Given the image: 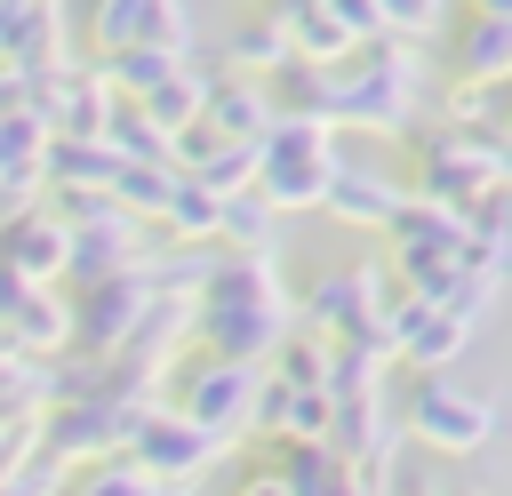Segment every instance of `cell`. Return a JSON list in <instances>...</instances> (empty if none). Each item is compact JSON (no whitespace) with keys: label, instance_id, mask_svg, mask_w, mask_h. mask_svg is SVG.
<instances>
[{"label":"cell","instance_id":"obj_2","mask_svg":"<svg viewBox=\"0 0 512 496\" xmlns=\"http://www.w3.org/2000/svg\"><path fill=\"white\" fill-rule=\"evenodd\" d=\"M328 184H336L328 120H296V112H280V120L256 136V192L288 216V208H320Z\"/></svg>","mask_w":512,"mask_h":496},{"label":"cell","instance_id":"obj_3","mask_svg":"<svg viewBox=\"0 0 512 496\" xmlns=\"http://www.w3.org/2000/svg\"><path fill=\"white\" fill-rule=\"evenodd\" d=\"M416 88H424V64L408 48H360V64L336 72V120H352V128H408Z\"/></svg>","mask_w":512,"mask_h":496},{"label":"cell","instance_id":"obj_19","mask_svg":"<svg viewBox=\"0 0 512 496\" xmlns=\"http://www.w3.org/2000/svg\"><path fill=\"white\" fill-rule=\"evenodd\" d=\"M504 184H512V136H504Z\"/></svg>","mask_w":512,"mask_h":496},{"label":"cell","instance_id":"obj_14","mask_svg":"<svg viewBox=\"0 0 512 496\" xmlns=\"http://www.w3.org/2000/svg\"><path fill=\"white\" fill-rule=\"evenodd\" d=\"M288 56H296V40H288L280 8H272L264 24H240V40H232V64H240V72H280Z\"/></svg>","mask_w":512,"mask_h":496},{"label":"cell","instance_id":"obj_9","mask_svg":"<svg viewBox=\"0 0 512 496\" xmlns=\"http://www.w3.org/2000/svg\"><path fill=\"white\" fill-rule=\"evenodd\" d=\"M96 32H104V48H184V8L176 0H104Z\"/></svg>","mask_w":512,"mask_h":496},{"label":"cell","instance_id":"obj_7","mask_svg":"<svg viewBox=\"0 0 512 496\" xmlns=\"http://www.w3.org/2000/svg\"><path fill=\"white\" fill-rule=\"evenodd\" d=\"M216 448H224V440H216L208 424H192L184 408H168V416H160V408H144V416H136V432H128V456H136L152 480H200Z\"/></svg>","mask_w":512,"mask_h":496},{"label":"cell","instance_id":"obj_13","mask_svg":"<svg viewBox=\"0 0 512 496\" xmlns=\"http://www.w3.org/2000/svg\"><path fill=\"white\" fill-rule=\"evenodd\" d=\"M160 224H168V232H184V240H208V232L224 224V192H208L200 176H176V192H168Z\"/></svg>","mask_w":512,"mask_h":496},{"label":"cell","instance_id":"obj_15","mask_svg":"<svg viewBox=\"0 0 512 496\" xmlns=\"http://www.w3.org/2000/svg\"><path fill=\"white\" fill-rule=\"evenodd\" d=\"M272 216H280V208L248 184V192H224V224H216V232H224L232 248H272Z\"/></svg>","mask_w":512,"mask_h":496},{"label":"cell","instance_id":"obj_4","mask_svg":"<svg viewBox=\"0 0 512 496\" xmlns=\"http://www.w3.org/2000/svg\"><path fill=\"white\" fill-rule=\"evenodd\" d=\"M496 424H504L496 400H488V392H464V384H448V376H424V384L408 392V432H416L424 448H440V456L488 448Z\"/></svg>","mask_w":512,"mask_h":496},{"label":"cell","instance_id":"obj_5","mask_svg":"<svg viewBox=\"0 0 512 496\" xmlns=\"http://www.w3.org/2000/svg\"><path fill=\"white\" fill-rule=\"evenodd\" d=\"M472 312H456V304H432V296H408L400 312H392V352L416 368V376H448L464 352H472Z\"/></svg>","mask_w":512,"mask_h":496},{"label":"cell","instance_id":"obj_6","mask_svg":"<svg viewBox=\"0 0 512 496\" xmlns=\"http://www.w3.org/2000/svg\"><path fill=\"white\" fill-rule=\"evenodd\" d=\"M256 384H264L256 360H224V352H208V360L184 376V400H176V408H184L192 424H208L216 440H232V432L256 416Z\"/></svg>","mask_w":512,"mask_h":496},{"label":"cell","instance_id":"obj_1","mask_svg":"<svg viewBox=\"0 0 512 496\" xmlns=\"http://www.w3.org/2000/svg\"><path fill=\"white\" fill-rule=\"evenodd\" d=\"M200 336L224 360H264L288 336V296L272 280V248H240L200 280Z\"/></svg>","mask_w":512,"mask_h":496},{"label":"cell","instance_id":"obj_10","mask_svg":"<svg viewBox=\"0 0 512 496\" xmlns=\"http://www.w3.org/2000/svg\"><path fill=\"white\" fill-rule=\"evenodd\" d=\"M0 264H8L16 280H56V272L72 264V224H56V216H16V224L0 232Z\"/></svg>","mask_w":512,"mask_h":496},{"label":"cell","instance_id":"obj_16","mask_svg":"<svg viewBox=\"0 0 512 496\" xmlns=\"http://www.w3.org/2000/svg\"><path fill=\"white\" fill-rule=\"evenodd\" d=\"M440 16H448V0H376V24H384L392 40H424Z\"/></svg>","mask_w":512,"mask_h":496},{"label":"cell","instance_id":"obj_18","mask_svg":"<svg viewBox=\"0 0 512 496\" xmlns=\"http://www.w3.org/2000/svg\"><path fill=\"white\" fill-rule=\"evenodd\" d=\"M472 8H480V16H512V0H472Z\"/></svg>","mask_w":512,"mask_h":496},{"label":"cell","instance_id":"obj_11","mask_svg":"<svg viewBox=\"0 0 512 496\" xmlns=\"http://www.w3.org/2000/svg\"><path fill=\"white\" fill-rule=\"evenodd\" d=\"M408 200H416L408 184H384V176H368V168L336 160V184H328V200H320V208H328V216H344V224H376V232H384Z\"/></svg>","mask_w":512,"mask_h":496},{"label":"cell","instance_id":"obj_8","mask_svg":"<svg viewBox=\"0 0 512 496\" xmlns=\"http://www.w3.org/2000/svg\"><path fill=\"white\" fill-rule=\"evenodd\" d=\"M448 72H456V88H496V80H512V16H480V8H472V24L448 40Z\"/></svg>","mask_w":512,"mask_h":496},{"label":"cell","instance_id":"obj_17","mask_svg":"<svg viewBox=\"0 0 512 496\" xmlns=\"http://www.w3.org/2000/svg\"><path fill=\"white\" fill-rule=\"evenodd\" d=\"M240 496H288V480H280V464H272V472H256V480H240Z\"/></svg>","mask_w":512,"mask_h":496},{"label":"cell","instance_id":"obj_12","mask_svg":"<svg viewBox=\"0 0 512 496\" xmlns=\"http://www.w3.org/2000/svg\"><path fill=\"white\" fill-rule=\"evenodd\" d=\"M200 120H208L216 136H240V144H256V136H264L272 120H280V104H272L264 88H248V80H224V88H208Z\"/></svg>","mask_w":512,"mask_h":496}]
</instances>
